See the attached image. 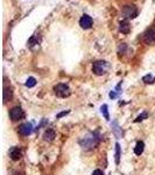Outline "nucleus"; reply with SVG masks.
<instances>
[{
	"mask_svg": "<svg viewBox=\"0 0 155 175\" xmlns=\"http://www.w3.org/2000/svg\"><path fill=\"white\" fill-rule=\"evenodd\" d=\"M99 140H100L99 133L98 132H91V133H88L83 139H80V144L83 148L90 149L94 148L99 142Z\"/></svg>",
	"mask_w": 155,
	"mask_h": 175,
	"instance_id": "1",
	"label": "nucleus"
},
{
	"mask_svg": "<svg viewBox=\"0 0 155 175\" xmlns=\"http://www.w3.org/2000/svg\"><path fill=\"white\" fill-rule=\"evenodd\" d=\"M109 68H110V64L106 61H96L92 64L93 74L97 75V76H102V75L106 74Z\"/></svg>",
	"mask_w": 155,
	"mask_h": 175,
	"instance_id": "2",
	"label": "nucleus"
},
{
	"mask_svg": "<svg viewBox=\"0 0 155 175\" xmlns=\"http://www.w3.org/2000/svg\"><path fill=\"white\" fill-rule=\"evenodd\" d=\"M123 17L125 18V20H128V19H134L138 17V8L134 5H125L121 11Z\"/></svg>",
	"mask_w": 155,
	"mask_h": 175,
	"instance_id": "3",
	"label": "nucleus"
},
{
	"mask_svg": "<svg viewBox=\"0 0 155 175\" xmlns=\"http://www.w3.org/2000/svg\"><path fill=\"white\" fill-rule=\"evenodd\" d=\"M54 91L56 93V96L62 97V98L68 97L70 95V89H69V87H68L66 84H63V83L57 84L56 87L54 88Z\"/></svg>",
	"mask_w": 155,
	"mask_h": 175,
	"instance_id": "4",
	"label": "nucleus"
},
{
	"mask_svg": "<svg viewBox=\"0 0 155 175\" xmlns=\"http://www.w3.org/2000/svg\"><path fill=\"white\" fill-rule=\"evenodd\" d=\"M9 117L13 122H17V120H20L25 117V112L20 106H15L9 111Z\"/></svg>",
	"mask_w": 155,
	"mask_h": 175,
	"instance_id": "5",
	"label": "nucleus"
},
{
	"mask_svg": "<svg viewBox=\"0 0 155 175\" xmlns=\"http://www.w3.org/2000/svg\"><path fill=\"white\" fill-rule=\"evenodd\" d=\"M92 23H93V20L92 18L88 15V14H84L83 17L80 19V26L83 28V29H89V28H91L92 27Z\"/></svg>",
	"mask_w": 155,
	"mask_h": 175,
	"instance_id": "6",
	"label": "nucleus"
},
{
	"mask_svg": "<svg viewBox=\"0 0 155 175\" xmlns=\"http://www.w3.org/2000/svg\"><path fill=\"white\" fill-rule=\"evenodd\" d=\"M31 132H33V125H31V122H23L21 124L20 126H19V133L21 134V136H29Z\"/></svg>",
	"mask_w": 155,
	"mask_h": 175,
	"instance_id": "7",
	"label": "nucleus"
},
{
	"mask_svg": "<svg viewBox=\"0 0 155 175\" xmlns=\"http://www.w3.org/2000/svg\"><path fill=\"white\" fill-rule=\"evenodd\" d=\"M143 41L147 44H155V31L154 29H147L143 34Z\"/></svg>",
	"mask_w": 155,
	"mask_h": 175,
	"instance_id": "8",
	"label": "nucleus"
},
{
	"mask_svg": "<svg viewBox=\"0 0 155 175\" xmlns=\"http://www.w3.org/2000/svg\"><path fill=\"white\" fill-rule=\"evenodd\" d=\"M9 157H11V159L14 160V161H18L22 157L21 151H20L18 147H12V148L9 149Z\"/></svg>",
	"mask_w": 155,
	"mask_h": 175,
	"instance_id": "9",
	"label": "nucleus"
},
{
	"mask_svg": "<svg viewBox=\"0 0 155 175\" xmlns=\"http://www.w3.org/2000/svg\"><path fill=\"white\" fill-rule=\"evenodd\" d=\"M119 31L121 32L123 34H128L129 32H131V26H129V23H128V20H123V21L120 22Z\"/></svg>",
	"mask_w": 155,
	"mask_h": 175,
	"instance_id": "10",
	"label": "nucleus"
},
{
	"mask_svg": "<svg viewBox=\"0 0 155 175\" xmlns=\"http://www.w3.org/2000/svg\"><path fill=\"white\" fill-rule=\"evenodd\" d=\"M55 137H56V132L54 128H48L43 134V138L46 141H53L55 139Z\"/></svg>",
	"mask_w": 155,
	"mask_h": 175,
	"instance_id": "11",
	"label": "nucleus"
},
{
	"mask_svg": "<svg viewBox=\"0 0 155 175\" xmlns=\"http://www.w3.org/2000/svg\"><path fill=\"white\" fill-rule=\"evenodd\" d=\"M143 148H145V144L142 141H138L137 145H135V148H134V153L137 155H140L143 152Z\"/></svg>",
	"mask_w": 155,
	"mask_h": 175,
	"instance_id": "12",
	"label": "nucleus"
},
{
	"mask_svg": "<svg viewBox=\"0 0 155 175\" xmlns=\"http://www.w3.org/2000/svg\"><path fill=\"white\" fill-rule=\"evenodd\" d=\"M39 43H40V40L37 39V35H33L31 39L28 40V46H29L31 48H33L34 46H37Z\"/></svg>",
	"mask_w": 155,
	"mask_h": 175,
	"instance_id": "13",
	"label": "nucleus"
},
{
	"mask_svg": "<svg viewBox=\"0 0 155 175\" xmlns=\"http://www.w3.org/2000/svg\"><path fill=\"white\" fill-rule=\"evenodd\" d=\"M13 97V92H12V89H8V88H5V91H4V101H11Z\"/></svg>",
	"mask_w": 155,
	"mask_h": 175,
	"instance_id": "14",
	"label": "nucleus"
},
{
	"mask_svg": "<svg viewBox=\"0 0 155 175\" xmlns=\"http://www.w3.org/2000/svg\"><path fill=\"white\" fill-rule=\"evenodd\" d=\"M142 81L146 84H152V83H155V77H153L152 75H146V76L142 77Z\"/></svg>",
	"mask_w": 155,
	"mask_h": 175,
	"instance_id": "15",
	"label": "nucleus"
},
{
	"mask_svg": "<svg viewBox=\"0 0 155 175\" xmlns=\"http://www.w3.org/2000/svg\"><path fill=\"white\" fill-rule=\"evenodd\" d=\"M100 111H102L104 118L106 119V120H109V119H110V116H109V111H107V105L106 104H104L102 108H100Z\"/></svg>",
	"mask_w": 155,
	"mask_h": 175,
	"instance_id": "16",
	"label": "nucleus"
},
{
	"mask_svg": "<svg viewBox=\"0 0 155 175\" xmlns=\"http://www.w3.org/2000/svg\"><path fill=\"white\" fill-rule=\"evenodd\" d=\"M120 160V145L115 144V163L118 165Z\"/></svg>",
	"mask_w": 155,
	"mask_h": 175,
	"instance_id": "17",
	"label": "nucleus"
},
{
	"mask_svg": "<svg viewBox=\"0 0 155 175\" xmlns=\"http://www.w3.org/2000/svg\"><path fill=\"white\" fill-rule=\"evenodd\" d=\"M36 84V79L34 78V77H29V78L26 81V87L27 88H33L35 87Z\"/></svg>",
	"mask_w": 155,
	"mask_h": 175,
	"instance_id": "18",
	"label": "nucleus"
},
{
	"mask_svg": "<svg viewBox=\"0 0 155 175\" xmlns=\"http://www.w3.org/2000/svg\"><path fill=\"white\" fill-rule=\"evenodd\" d=\"M112 128H113V132H114V134L117 137H120V133H118V131L121 132V130L119 128V126H118V124H117V122H114L113 124H112Z\"/></svg>",
	"mask_w": 155,
	"mask_h": 175,
	"instance_id": "19",
	"label": "nucleus"
},
{
	"mask_svg": "<svg viewBox=\"0 0 155 175\" xmlns=\"http://www.w3.org/2000/svg\"><path fill=\"white\" fill-rule=\"evenodd\" d=\"M147 117H148V113H147V112H142V113L140 114V116H139V117H138V118L135 119V120H134V122H142V120H143V119H146Z\"/></svg>",
	"mask_w": 155,
	"mask_h": 175,
	"instance_id": "20",
	"label": "nucleus"
},
{
	"mask_svg": "<svg viewBox=\"0 0 155 175\" xmlns=\"http://www.w3.org/2000/svg\"><path fill=\"white\" fill-rule=\"evenodd\" d=\"M125 50H126V44L123 43V44H120L119 46V54L121 55V52H124Z\"/></svg>",
	"mask_w": 155,
	"mask_h": 175,
	"instance_id": "21",
	"label": "nucleus"
},
{
	"mask_svg": "<svg viewBox=\"0 0 155 175\" xmlns=\"http://www.w3.org/2000/svg\"><path fill=\"white\" fill-rule=\"evenodd\" d=\"M92 175H104V173H103L100 169H96V171L92 173Z\"/></svg>",
	"mask_w": 155,
	"mask_h": 175,
	"instance_id": "22",
	"label": "nucleus"
},
{
	"mask_svg": "<svg viewBox=\"0 0 155 175\" xmlns=\"http://www.w3.org/2000/svg\"><path fill=\"white\" fill-rule=\"evenodd\" d=\"M69 113V111H64V112H61V113L57 114V118H61V117H63V116H65V114Z\"/></svg>",
	"mask_w": 155,
	"mask_h": 175,
	"instance_id": "23",
	"label": "nucleus"
},
{
	"mask_svg": "<svg viewBox=\"0 0 155 175\" xmlns=\"http://www.w3.org/2000/svg\"><path fill=\"white\" fill-rule=\"evenodd\" d=\"M110 97L111 98H115V97H117V93H115L114 91H111L110 92Z\"/></svg>",
	"mask_w": 155,
	"mask_h": 175,
	"instance_id": "24",
	"label": "nucleus"
}]
</instances>
